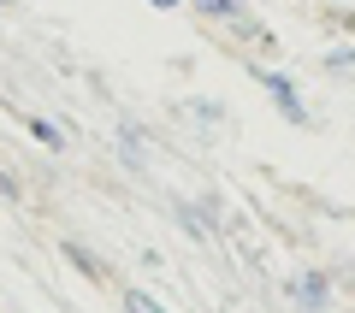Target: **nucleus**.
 <instances>
[{
  "label": "nucleus",
  "mask_w": 355,
  "mask_h": 313,
  "mask_svg": "<svg viewBox=\"0 0 355 313\" xmlns=\"http://www.w3.org/2000/svg\"><path fill=\"white\" fill-rule=\"evenodd\" d=\"M30 136H36L42 148H65V136H60V125H53V118H30Z\"/></svg>",
  "instance_id": "obj_6"
},
{
  "label": "nucleus",
  "mask_w": 355,
  "mask_h": 313,
  "mask_svg": "<svg viewBox=\"0 0 355 313\" xmlns=\"http://www.w3.org/2000/svg\"><path fill=\"white\" fill-rule=\"evenodd\" d=\"M113 142H119V154H125L130 166L148 160V154H142V130H137V125H119V136H113Z\"/></svg>",
  "instance_id": "obj_5"
},
{
  "label": "nucleus",
  "mask_w": 355,
  "mask_h": 313,
  "mask_svg": "<svg viewBox=\"0 0 355 313\" xmlns=\"http://www.w3.org/2000/svg\"><path fill=\"white\" fill-rule=\"evenodd\" d=\"M291 301H296V307H308V313H320L331 301V278L326 272H296L291 278Z\"/></svg>",
  "instance_id": "obj_3"
},
{
  "label": "nucleus",
  "mask_w": 355,
  "mask_h": 313,
  "mask_svg": "<svg viewBox=\"0 0 355 313\" xmlns=\"http://www.w3.org/2000/svg\"><path fill=\"white\" fill-rule=\"evenodd\" d=\"M0 6H12V0H0Z\"/></svg>",
  "instance_id": "obj_11"
},
{
  "label": "nucleus",
  "mask_w": 355,
  "mask_h": 313,
  "mask_svg": "<svg viewBox=\"0 0 355 313\" xmlns=\"http://www.w3.org/2000/svg\"><path fill=\"white\" fill-rule=\"evenodd\" d=\"M148 6H160V12H172V6H184V0H148Z\"/></svg>",
  "instance_id": "obj_10"
},
{
  "label": "nucleus",
  "mask_w": 355,
  "mask_h": 313,
  "mask_svg": "<svg viewBox=\"0 0 355 313\" xmlns=\"http://www.w3.org/2000/svg\"><path fill=\"white\" fill-rule=\"evenodd\" d=\"M254 77H261V89L272 95V107L284 113V125H308V107H302V95H296L291 77L284 71H261V65H254Z\"/></svg>",
  "instance_id": "obj_2"
},
{
  "label": "nucleus",
  "mask_w": 355,
  "mask_h": 313,
  "mask_svg": "<svg viewBox=\"0 0 355 313\" xmlns=\"http://www.w3.org/2000/svg\"><path fill=\"white\" fill-rule=\"evenodd\" d=\"M60 254H65V260H71L77 272L89 278V284H107V278H113V272H107V260H101V254H95V249H83V242H77V237H65V242H60Z\"/></svg>",
  "instance_id": "obj_4"
},
{
  "label": "nucleus",
  "mask_w": 355,
  "mask_h": 313,
  "mask_svg": "<svg viewBox=\"0 0 355 313\" xmlns=\"http://www.w3.org/2000/svg\"><path fill=\"white\" fill-rule=\"evenodd\" d=\"M0 201H18V184H12V172H0Z\"/></svg>",
  "instance_id": "obj_9"
},
{
  "label": "nucleus",
  "mask_w": 355,
  "mask_h": 313,
  "mask_svg": "<svg viewBox=\"0 0 355 313\" xmlns=\"http://www.w3.org/2000/svg\"><path fill=\"white\" fill-rule=\"evenodd\" d=\"M196 12H202L207 24H231L237 36H249V42H261V48H272V36H266L249 12H243V0H196Z\"/></svg>",
  "instance_id": "obj_1"
},
{
  "label": "nucleus",
  "mask_w": 355,
  "mask_h": 313,
  "mask_svg": "<svg viewBox=\"0 0 355 313\" xmlns=\"http://www.w3.org/2000/svg\"><path fill=\"white\" fill-rule=\"evenodd\" d=\"M125 313H166L154 296H142V289H125Z\"/></svg>",
  "instance_id": "obj_7"
},
{
  "label": "nucleus",
  "mask_w": 355,
  "mask_h": 313,
  "mask_svg": "<svg viewBox=\"0 0 355 313\" xmlns=\"http://www.w3.org/2000/svg\"><path fill=\"white\" fill-rule=\"evenodd\" d=\"M326 71H338V77L355 71V48H331V53H326Z\"/></svg>",
  "instance_id": "obj_8"
}]
</instances>
